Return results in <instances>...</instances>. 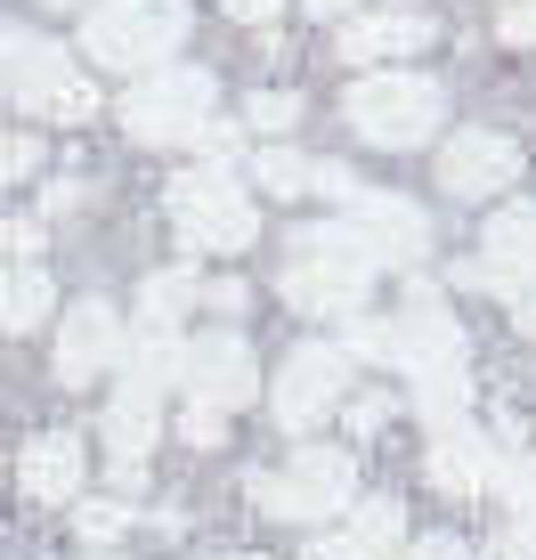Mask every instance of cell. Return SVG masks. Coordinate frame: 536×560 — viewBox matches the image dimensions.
<instances>
[{"label": "cell", "mask_w": 536, "mask_h": 560, "mask_svg": "<svg viewBox=\"0 0 536 560\" xmlns=\"http://www.w3.org/2000/svg\"><path fill=\"white\" fill-rule=\"evenodd\" d=\"M350 358L398 365V317H358V325H350Z\"/></svg>", "instance_id": "24"}, {"label": "cell", "mask_w": 536, "mask_h": 560, "mask_svg": "<svg viewBox=\"0 0 536 560\" xmlns=\"http://www.w3.org/2000/svg\"><path fill=\"white\" fill-rule=\"evenodd\" d=\"M49 308H57L49 268H42V260H16V268H9V284H0V325H9V334H33Z\"/></svg>", "instance_id": "21"}, {"label": "cell", "mask_w": 536, "mask_h": 560, "mask_svg": "<svg viewBox=\"0 0 536 560\" xmlns=\"http://www.w3.org/2000/svg\"><path fill=\"white\" fill-rule=\"evenodd\" d=\"M496 495H504L512 512H536V455H504V471H496Z\"/></svg>", "instance_id": "26"}, {"label": "cell", "mask_w": 536, "mask_h": 560, "mask_svg": "<svg viewBox=\"0 0 536 560\" xmlns=\"http://www.w3.org/2000/svg\"><path fill=\"white\" fill-rule=\"evenodd\" d=\"M16 479H25L33 504H82V439H73V431L25 439V455H16Z\"/></svg>", "instance_id": "18"}, {"label": "cell", "mask_w": 536, "mask_h": 560, "mask_svg": "<svg viewBox=\"0 0 536 560\" xmlns=\"http://www.w3.org/2000/svg\"><path fill=\"white\" fill-rule=\"evenodd\" d=\"M9 253H16V260L42 253V220H9Z\"/></svg>", "instance_id": "36"}, {"label": "cell", "mask_w": 536, "mask_h": 560, "mask_svg": "<svg viewBox=\"0 0 536 560\" xmlns=\"http://www.w3.org/2000/svg\"><path fill=\"white\" fill-rule=\"evenodd\" d=\"M171 228L187 253H244L260 236V203L236 187L228 163H196L171 179Z\"/></svg>", "instance_id": "6"}, {"label": "cell", "mask_w": 536, "mask_h": 560, "mask_svg": "<svg viewBox=\"0 0 536 560\" xmlns=\"http://www.w3.org/2000/svg\"><path fill=\"white\" fill-rule=\"evenodd\" d=\"M9 98H16V114H42L49 106V90H66L73 82V66H66V49H49L42 33H25V25H9Z\"/></svg>", "instance_id": "19"}, {"label": "cell", "mask_w": 536, "mask_h": 560, "mask_svg": "<svg viewBox=\"0 0 536 560\" xmlns=\"http://www.w3.org/2000/svg\"><path fill=\"white\" fill-rule=\"evenodd\" d=\"M431 16L423 9H382V16H350L341 25V66H374L382 73V57H415V49H431Z\"/></svg>", "instance_id": "17"}, {"label": "cell", "mask_w": 536, "mask_h": 560, "mask_svg": "<svg viewBox=\"0 0 536 560\" xmlns=\"http://www.w3.org/2000/svg\"><path fill=\"white\" fill-rule=\"evenodd\" d=\"M203 293H212V284H196V268H163V277H147V293H139V325H163L171 334Z\"/></svg>", "instance_id": "22"}, {"label": "cell", "mask_w": 536, "mask_h": 560, "mask_svg": "<svg viewBox=\"0 0 536 560\" xmlns=\"http://www.w3.org/2000/svg\"><path fill=\"white\" fill-rule=\"evenodd\" d=\"M244 122H253V130H293L301 122V98H293V90H253Z\"/></svg>", "instance_id": "25"}, {"label": "cell", "mask_w": 536, "mask_h": 560, "mask_svg": "<svg viewBox=\"0 0 536 560\" xmlns=\"http://www.w3.org/2000/svg\"><path fill=\"white\" fill-rule=\"evenodd\" d=\"M512 179H521V147H512L504 130H455V139L439 147V187H447L455 203L504 196Z\"/></svg>", "instance_id": "11"}, {"label": "cell", "mask_w": 536, "mask_h": 560, "mask_svg": "<svg viewBox=\"0 0 536 560\" xmlns=\"http://www.w3.org/2000/svg\"><path fill=\"white\" fill-rule=\"evenodd\" d=\"M73 520H82V536H90V545H114V536L130 528V512H123V504H82Z\"/></svg>", "instance_id": "30"}, {"label": "cell", "mask_w": 536, "mask_h": 560, "mask_svg": "<svg viewBox=\"0 0 536 560\" xmlns=\"http://www.w3.org/2000/svg\"><path fill=\"white\" fill-rule=\"evenodd\" d=\"M179 439H187V447H220V439H228V415H220V407H196V398H187Z\"/></svg>", "instance_id": "28"}, {"label": "cell", "mask_w": 536, "mask_h": 560, "mask_svg": "<svg viewBox=\"0 0 536 560\" xmlns=\"http://www.w3.org/2000/svg\"><path fill=\"white\" fill-rule=\"evenodd\" d=\"M407 560H471L455 536H423V545H407Z\"/></svg>", "instance_id": "35"}, {"label": "cell", "mask_w": 536, "mask_h": 560, "mask_svg": "<svg viewBox=\"0 0 536 560\" xmlns=\"http://www.w3.org/2000/svg\"><path fill=\"white\" fill-rule=\"evenodd\" d=\"M244 504L260 520H293V528H317V520H341L358 504V455L350 447H301L277 471L244 479Z\"/></svg>", "instance_id": "3"}, {"label": "cell", "mask_w": 536, "mask_h": 560, "mask_svg": "<svg viewBox=\"0 0 536 560\" xmlns=\"http://www.w3.org/2000/svg\"><path fill=\"white\" fill-rule=\"evenodd\" d=\"M155 431H163V390H147V382L123 374V390L106 398V463H114V479H123V488H139V479H147Z\"/></svg>", "instance_id": "14"}, {"label": "cell", "mask_w": 536, "mask_h": 560, "mask_svg": "<svg viewBox=\"0 0 536 560\" xmlns=\"http://www.w3.org/2000/svg\"><path fill=\"white\" fill-rule=\"evenodd\" d=\"M455 284H480V293H536V196L521 203H504L488 220V236H480V260L471 268H455Z\"/></svg>", "instance_id": "8"}, {"label": "cell", "mask_w": 536, "mask_h": 560, "mask_svg": "<svg viewBox=\"0 0 536 560\" xmlns=\"http://www.w3.org/2000/svg\"><path fill=\"white\" fill-rule=\"evenodd\" d=\"M382 422H391V398H350V431L358 439H374Z\"/></svg>", "instance_id": "33"}, {"label": "cell", "mask_w": 536, "mask_h": 560, "mask_svg": "<svg viewBox=\"0 0 536 560\" xmlns=\"http://www.w3.org/2000/svg\"><path fill=\"white\" fill-rule=\"evenodd\" d=\"M488 560H536V512H512L504 520V536H496V552Z\"/></svg>", "instance_id": "29"}, {"label": "cell", "mask_w": 536, "mask_h": 560, "mask_svg": "<svg viewBox=\"0 0 536 560\" xmlns=\"http://www.w3.org/2000/svg\"><path fill=\"white\" fill-rule=\"evenodd\" d=\"M310 9H317V16H350L358 0H310Z\"/></svg>", "instance_id": "38"}, {"label": "cell", "mask_w": 536, "mask_h": 560, "mask_svg": "<svg viewBox=\"0 0 536 560\" xmlns=\"http://www.w3.org/2000/svg\"><path fill=\"white\" fill-rule=\"evenodd\" d=\"M407 382H415V415H423L431 431L471 422V365H431V374H407Z\"/></svg>", "instance_id": "20"}, {"label": "cell", "mask_w": 536, "mask_h": 560, "mask_svg": "<svg viewBox=\"0 0 536 560\" xmlns=\"http://www.w3.org/2000/svg\"><path fill=\"white\" fill-rule=\"evenodd\" d=\"M350 228L366 236V253H374L382 268L431 260V220H423V203H407V196H382V187H366V196L350 203Z\"/></svg>", "instance_id": "13"}, {"label": "cell", "mask_w": 536, "mask_h": 560, "mask_svg": "<svg viewBox=\"0 0 536 560\" xmlns=\"http://www.w3.org/2000/svg\"><path fill=\"white\" fill-rule=\"evenodd\" d=\"M496 33H504V42H521V49H536V0H504Z\"/></svg>", "instance_id": "31"}, {"label": "cell", "mask_w": 536, "mask_h": 560, "mask_svg": "<svg viewBox=\"0 0 536 560\" xmlns=\"http://www.w3.org/2000/svg\"><path fill=\"white\" fill-rule=\"evenodd\" d=\"M187 42V0H98L82 16V57L114 73H155L171 66V49Z\"/></svg>", "instance_id": "5"}, {"label": "cell", "mask_w": 536, "mask_h": 560, "mask_svg": "<svg viewBox=\"0 0 536 560\" xmlns=\"http://www.w3.org/2000/svg\"><path fill=\"white\" fill-rule=\"evenodd\" d=\"M130 358V334H123V317H114L106 301H73L66 308V325H57V382L66 390H82V382H98L106 365H123Z\"/></svg>", "instance_id": "10"}, {"label": "cell", "mask_w": 536, "mask_h": 560, "mask_svg": "<svg viewBox=\"0 0 536 560\" xmlns=\"http://www.w3.org/2000/svg\"><path fill=\"white\" fill-rule=\"evenodd\" d=\"M253 187L260 196H317V163L293 147H260L253 154Z\"/></svg>", "instance_id": "23"}, {"label": "cell", "mask_w": 536, "mask_h": 560, "mask_svg": "<svg viewBox=\"0 0 536 560\" xmlns=\"http://www.w3.org/2000/svg\"><path fill=\"white\" fill-rule=\"evenodd\" d=\"M431 365H464V325L431 284H415L398 308V374H431Z\"/></svg>", "instance_id": "15"}, {"label": "cell", "mask_w": 536, "mask_h": 560, "mask_svg": "<svg viewBox=\"0 0 536 560\" xmlns=\"http://www.w3.org/2000/svg\"><path fill=\"white\" fill-rule=\"evenodd\" d=\"M341 114H350V130H358L366 147H391V154H407V147H423L431 130H439L447 98H439V82H431V73L382 66V73H358V82H350Z\"/></svg>", "instance_id": "4"}, {"label": "cell", "mask_w": 536, "mask_h": 560, "mask_svg": "<svg viewBox=\"0 0 536 560\" xmlns=\"http://www.w3.org/2000/svg\"><path fill=\"white\" fill-rule=\"evenodd\" d=\"M423 471H431L439 495H488L496 471H504V447H496L488 431H471V422H455V431H431Z\"/></svg>", "instance_id": "16"}, {"label": "cell", "mask_w": 536, "mask_h": 560, "mask_svg": "<svg viewBox=\"0 0 536 560\" xmlns=\"http://www.w3.org/2000/svg\"><path fill=\"white\" fill-rule=\"evenodd\" d=\"M374 277H382V260L366 253V236L350 228V211L341 220H325V228H301L293 236V260H284V301L301 308V317H317V325H358L366 317V293H374Z\"/></svg>", "instance_id": "1"}, {"label": "cell", "mask_w": 536, "mask_h": 560, "mask_svg": "<svg viewBox=\"0 0 536 560\" xmlns=\"http://www.w3.org/2000/svg\"><path fill=\"white\" fill-rule=\"evenodd\" d=\"M90 114H98V90L82 82V73H73L66 90H49V106H42V122H90Z\"/></svg>", "instance_id": "27"}, {"label": "cell", "mask_w": 536, "mask_h": 560, "mask_svg": "<svg viewBox=\"0 0 536 560\" xmlns=\"http://www.w3.org/2000/svg\"><path fill=\"white\" fill-rule=\"evenodd\" d=\"M33 163H42V147H33V130H16L9 154H0V171H9V179H33Z\"/></svg>", "instance_id": "32"}, {"label": "cell", "mask_w": 536, "mask_h": 560, "mask_svg": "<svg viewBox=\"0 0 536 560\" xmlns=\"http://www.w3.org/2000/svg\"><path fill=\"white\" fill-rule=\"evenodd\" d=\"M220 9H228V16H236V25H268V16H277V9H284V0H220Z\"/></svg>", "instance_id": "34"}, {"label": "cell", "mask_w": 536, "mask_h": 560, "mask_svg": "<svg viewBox=\"0 0 536 560\" xmlns=\"http://www.w3.org/2000/svg\"><path fill=\"white\" fill-rule=\"evenodd\" d=\"M196 407H220V415H236V407H253L260 398V365L253 350H244V334H196L187 341V382H179Z\"/></svg>", "instance_id": "9"}, {"label": "cell", "mask_w": 536, "mask_h": 560, "mask_svg": "<svg viewBox=\"0 0 536 560\" xmlns=\"http://www.w3.org/2000/svg\"><path fill=\"white\" fill-rule=\"evenodd\" d=\"M512 325H521V334L536 341V293H521V301H512Z\"/></svg>", "instance_id": "37"}, {"label": "cell", "mask_w": 536, "mask_h": 560, "mask_svg": "<svg viewBox=\"0 0 536 560\" xmlns=\"http://www.w3.org/2000/svg\"><path fill=\"white\" fill-rule=\"evenodd\" d=\"M310 560H407V504L398 495H358L341 528H325Z\"/></svg>", "instance_id": "12"}, {"label": "cell", "mask_w": 536, "mask_h": 560, "mask_svg": "<svg viewBox=\"0 0 536 560\" xmlns=\"http://www.w3.org/2000/svg\"><path fill=\"white\" fill-rule=\"evenodd\" d=\"M334 407H350V341H301L268 382V422L277 431H317Z\"/></svg>", "instance_id": "7"}, {"label": "cell", "mask_w": 536, "mask_h": 560, "mask_svg": "<svg viewBox=\"0 0 536 560\" xmlns=\"http://www.w3.org/2000/svg\"><path fill=\"white\" fill-rule=\"evenodd\" d=\"M212 106H220V82L203 66H155V73L130 82L123 122H130V139H147V147H203L212 154L228 139L212 122Z\"/></svg>", "instance_id": "2"}]
</instances>
